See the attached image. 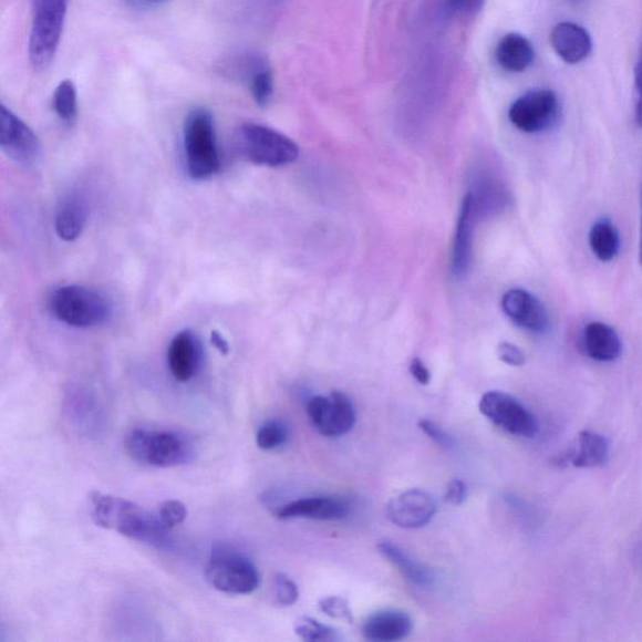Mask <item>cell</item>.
<instances>
[{"label":"cell","mask_w":642,"mask_h":642,"mask_svg":"<svg viewBox=\"0 0 642 642\" xmlns=\"http://www.w3.org/2000/svg\"><path fill=\"white\" fill-rule=\"evenodd\" d=\"M91 500L93 521L100 527L139 542L159 546L166 541L168 530L161 525L156 514L116 496L94 493Z\"/></svg>","instance_id":"1"},{"label":"cell","mask_w":642,"mask_h":642,"mask_svg":"<svg viewBox=\"0 0 642 642\" xmlns=\"http://www.w3.org/2000/svg\"><path fill=\"white\" fill-rule=\"evenodd\" d=\"M126 449L138 464L157 468H174L191 464L196 455L194 442L176 431L138 427L126 438Z\"/></svg>","instance_id":"2"},{"label":"cell","mask_w":642,"mask_h":642,"mask_svg":"<svg viewBox=\"0 0 642 642\" xmlns=\"http://www.w3.org/2000/svg\"><path fill=\"white\" fill-rule=\"evenodd\" d=\"M184 148L187 173L196 182L210 179L220 169L215 121L205 108L188 113L184 125Z\"/></svg>","instance_id":"3"},{"label":"cell","mask_w":642,"mask_h":642,"mask_svg":"<svg viewBox=\"0 0 642 642\" xmlns=\"http://www.w3.org/2000/svg\"><path fill=\"white\" fill-rule=\"evenodd\" d=\"M33 23L28 55L35 71L52 64L62 40L70 0H32Z\"/></svg>","instance_id":"4"},{"label":"cell","mask_w":642,"mask_h":642,"mask_svg":"<svg viewBox=\"0 0 642 642\" xmlns=\"http://www.w3.org/2000/svg\"><path fill=\"white\" fill-rule=\"evenodd\" d=\"M55 319L73 328H93L105 324L112 314L106 296L97 289L68 286L56 289L50 301Z\"/></svg>","instance_id":"5"},{"label":"cell","mask_w":642,"mask_h":642,"mask_svg":"<svg viewBox=\"0 0 642 642\" xmlns=\"http://www.w3.org/2000/svg\"><path fill=\"white\" fill-rule=\"evenodd\" d=\"M206 578L217 591L249 594L259 588L260 574L247 556L216 547L206 566Z\"/></svg>","instance_id":"6"},{"label":"cell","mask_w":642,"mask_h":642,"mask_svg":"<svg viewBox=\"0 0 642 642\" xmlns=\"http://www.w3.org/2000/svg\"><path fill=\"white\" fill-rule=\"evenodd\" d=\"M240 137L244 154L252 164L281 167L294 163L299 157L294 141L268 126L244 125Z\"/></svg>","instance_id":"7"},{"label":"cell","mask_w":642,"mask_h":642,"mask_svg":"<svg viewBox=\"0 0 642 642\" xmlns=\"http://www.w3.org/2000/svg\"><path fill=\"white\" fill-rule=\"evenodd\" d=\"M561 116V103L550 90H531L518 97L508 111L509 121L526 134L551 130Z\"/></svg>","instance_id":"8"},{"label":"cell","mask_w":642,"mask_h":642,"mask_svg":"<svg viewBox=\"0 0 642 642\" xmlns=\"http://www.w3.org/2000/svg\"><path fill=\"white\" fill-rule=\"evenodd\" d=\"M478 407L488 421L512 436L535 438L540 431L535 415L507 393L487 392L482 396Z\"/></svg>","instance_id":"9"},{"label":"cell","mask_w":642,"mask_h":642,"mask_svg":"<svg viewBox=\"0 0 642 642\" xmlns=\"http://www.w3.org/2000/svg\"><path fill=\"white\" fill-rule=\"evenodd\" d=\"M307 413L314 428L325 437H340L351 432L356 421L354 405L343 393L313 396Z\"/></svg>","instance_id":"10"},{"label":"cell","mask_w":642,"mask_h":642,"mask_svg":"<svg viewBox=\"0 0 642 642\" xmlns=\"http://www.w3.org/2000/svg\"><path fill=\"white\" fill-rule=\"evenodd\" d=\"M0 147L18 164L32 165L41 144L34 131L6 105L0 106Z\"/></svg>","instance_id":"11"},{"label":"cell","mask_w":642,"mask_h":642,"mask_svg":"<svg viewBox=\"0 0 642 642\" xmlns=\"http://www.w3.org/2000/svg\"><path fill=\"white\" fill-rule=\"evenodd\" d=\"M386 511L394 525L405 530H417L436 516L437 504L426 490L410 489L394 497Z\"/></svg>","instance_id":"12"},{"label":"cell","mask_w":642,"mask_h":642,"mask_svg":"<svg viewBox=\"0 0 642 642\" xmlns=\"http://www.w3.org/2000/svg\"><path fill=\"white\" fill-rule=\"evenodd\" d=\"M505 314L528 332L543 334L550 329L549 311L531 292L512 289L503 298Z\"/></svg>","instance_id":"13"},{"label":"cell","mask_w":642,"mask_h":642,"mask_svg":"<svg viewBox=\"0 0 642 642\" xmlns=\"http://www.w3.org/2000/svg\"><path fill=\"white\" fill-rule=\"evenodd\" d=\"M351 512L343 499L335 497H309L294 500L277 509L280 519L307 518L315 521H339Z\"/></svg>","instance_id":"14"},{"label":"cell","mask_w":642,"mask_h":642,"mask_svg":"<svg viewBox=\"0 0 642 642\" xmlns=\"http://www.w3.org/2000/svg\"><path fill=\"white\" fill-rule=\"evenodd\" d=\"M551 44L557 55L569 64L583 62L592 51V40L589 32L571 22H562L553 28Z\"/></svg>","instance_id":"15"},{"label":"cell","mask_w":642,"mask_h":642,"mask_svg":"<svg viewBox=\"0 0 642 642\" xmlns=\"http://www.w3.org/2000/svg\"><path fill=\"white\" fill-rule=\"evenodd\" d=\"M413 629L407 613L398 610H385L373 613L363 624L362 632L366 640L374 642H395L408 638Z\"/></svg>","instance_id":"16"},{"label":"cell","mask_w":642,"mask_h":642,"mask_svg":"<svg viewBox=\"0 0 642 642\" xmlns=\"http://www.w3.org/2000/svg\"><path fill=\"white\" fill-rule=\"evenodd\" d=\"M167 362L169 372L177 382L193 380L200 363V349L190 330H183L173 339L168 346Z\"/></svg>","instance_id":"17"},{"label":"cell","mask_w":642,"mask_h":642,"mask_svg":"<svg viewBox=\"0 0 642 642\" xmlns=\"http://www.w3.org/2000/svg\"><path fill=\"white\" fill-rule=\"evenodd\" d=\"M475 200L466 195L458 216L455 245H453V272L460 278L468 272L472 260V242L475 229Z\"/></svg>","instance_id":"18"},{"label":"cell","mask_w":642,"mask_h":642,"mask_svg":"<svg viewBox=\"0 0 642 642\" xmlns=\"http://www.w3.org/2000/svg\"><path fill=\"white\" fill-rule=\"evenodd\" d=\"M582 345L584 353L593 361L601 363L615 362L622 352L621 339L617 330L601 321H592L584 327Z\"/></svg>","instance_id":"19"},{"label":"cell","mask_w":642,"mask_h":642,"mask_svg":"<svg viewBox=\"0 0 642 642\" xmlns=\"http://www.w3.org/2000/svg\"><path fill=\"white\" fill-rule=\"evenodd\" d=\"M496 59L500 68L508 72H524L534 63V46L524 35L509 33L499 41Z\"/></svg>","instance_id":"20"},{"label":"cell","mask_w":642,"mask_h":642,"mask_svg":"<svg viewBox=\"0 0 642 642\" xmlns=\"http://www.w3.org/2000/svg\"><path fill=\"white\" fill-rule=\"evenodd\" d=\"M609 458L610 442L608 438L597 432L582 431L569 460L576 468H594L605 465Z\"/></svg>","instance_id":"21"},{"label":"cell","mask_w":642,"mask_h":642,"mask_svg":"<svg viewBox=\"0 0 642 642\" xmlns=\"http://www.w3.org/2000/svg\"><path fill=\"white\" fill-rule=\"evenodd\" d=\"M87 220V204L80 197L65 198L55 215V232L64 241L77 240L86 228Z\"/></svg>","instance_id":"22"},{"label":"cell","mask_w":642,"mask_h":642,"mask_svg":"<svg viewBox=\"0 0 642 642\" xmlns=\"http://www.w3.org/2000/svg\"><path fill=\"white\" fill-rule=\"evenodd\" d=\"M377 550L414 587L428 588L433 583V573L427 566L413 560L398 546L391 542H382L377 545Z\"/></svg>","instance_id":"23"},{"label":"cell","mask_w":642,"mask_h":642,"mask_svg":"<svg viewBox=\"0 0 642 642\" xmlns=\"http://www.w3.org/2000/svg\"><path fill=\"white\" fill-rule=\"evenodd\" d=\"M590 247L594 257L602 262H610L620 252L621 239L615 224L607 217L592 225L589 235Z\"/></svg>","instance_id":"24"},{"label":"cell","mask_w":642,"mask_h":642,"mask_svg":"<svg viewBox=\"0 0 642 642\" xmlns=\"http://www.w3.org/2000/svg\"><path fill=\"white\" fill-rule=\"evenodd\" d=\"M53 110L63 124L72 126L79 117V94L74 83L64 80L53 93Z\"/></svg>","instance_id":"25"},{"label":"cell","mask_w":642,"mask_h":642,"mask_svg":"<svg viewBox=\"0 0 642 642\" xmlns=\"http://www.w3.org/2000/svg\"><path fill=\"white\" fill-rule=\"evenodd\" d=\"M296 634L310 642H335L340 640L338 631L333 628L320 624L311 618H303L297 622Z\"/></svg>","instance_id":"26"},{"label":"cell","mask_w":642,"mask_h":642,"mask_svg":"<svg viewBox=\"0 0 642 642\" xmlns=\"http://www.w3.org/2000/svg\"><path fill=\"white\" fill-rule=\"evenodd\" d=\"M288 441V428L280 421H268L257 433V445L262 451L281 447Z\"/></svg>","instance_id":"27"},{"label":"cell","mask_w":642,"mask_h":642,"mask_svg":"<svg viewBox=\"0 0 642 642\" xmlns=\"http://www.w3.org/2000/svg\"><path fill=\"white\" fill-rule=\"evenodd\" d=\"M248 82L255 102L259 106H267L273 93V75L270 69L262 64Z\"/></svg>","instance_id":"28"},{"label":"cell","mask_w":642,"mask_h":642,"mask_svg":"<svg viewBox=\"0 0 642 642\" xmlns=\"http://www.w3.org/2000/svg\"><path fill=\"white\" fill-rule=\"evenodd\" d=\"M272 599L279 608H289L299 600V589L288 576L278 573L272 582Z\"/></svg>","instance_id":"29"},{"label":"cell","mask_w":642,"mask_h":642,"mask_svg":"<svg viewBox=\"0 0 642 642\" xmlns=\"http://www.w3.org/2000/svg\"><path fill=\"white\" fill-rule=\"evenodd\" d=\"M156 515L161 525L169 531L185 521L187 517V508L183 503H179V500L169 499L158 507Z\"/></svg>","instance_id":"30"},{"label":"cell","mask_w":642,"mask_h":642,"mask_svg":"<svg viewBox=\"0 0 642 642\" xmlns=\"http://www.w3.org/2000/svg\"><path fill=\"white\" fill-rule=\"evenodd\" d=\"M319 609L329 618L344 620L351 622V624L354 621L352 609L343 598L329 597L320 600Z\"/></svg>","instance_id":"31"},{"label":"cell","mask_w":642,"mask_h":642,"mask_svg":"<svg viewBox=\"0 0 642 642\" xmlns=\"http://www.w3.org/2000/svg\"><path fill=\"white\" fill-rule=\"evenodd\" d=\"M497 355L499 361L507 365L522 366L526 363L525 353L511 343H500L497 348Z\"/></svg>","instance_id":"32"},{"label":"cell","mask_w":642,"mask_h":642,"mask_svg":"<svg viewBox=\"0 0 642 642\" xmlns=\"http://www.w3.org/2000/svg\"><path fill=\"white\" fill-rule=\"evenodd\" d=\"M420 428L426 436H428L432 441L438 443L439 446L445 448H452L455 445V441L452 439L449 434L443 429H441L437 424L428 420H422L418 424Z\"/></svg>","instance_id":"33"},{"label":"cell","mask_w":642,"mask_h":642,"mask_svg":"<svg viewBox=\"0 0 642 642\" xmlns=\"http://www.w3.org/2000/svg\"><path fill=\"white\" fill-rule=\"evenodd\" d=\"M467 497V488L464 482L453 479L449 482L446 490L445 500L452 506H460Z\"/></svg>","instance_id":"34"},{"label":"cell","mask_w":642,"mask_h":642,"mask_svg":"<svg viewBox=\"0 0 642 642\" xmlns=\"http://www.w3.org/2000/svg\"><path fill=\"white\" fill-rule=\"evenodd\" d=\"M635 92H636L635 120L638 126L642 127V44L635 68Z\"/></svg>","instance_id":"35"},{"label":"cell","mask_w":642,"mask_h":642,"mask_svg":"<svg viewBox=\"0 0 642 642\" xmlns=\"http://www.w3.org/2000/svg\"><path fill=\"white\" fill-rule=\"evenodd\" d=\"M448 4L453 12L469 14L478 11L484 0H448Z\"/></svg>","instance_id":"36"},{"label":"cell","mask_w":642,"mask_h":642,"mask_svg":"<svg viewBox=\"0 0 642 642\" xmlns=\"http://www.w3.org/2000/svg\"><path fill=\"white\" fill-rule=\"evenodd\" d=\"M411 374L413 375L414 380L417 381L422 385H428L431 383V372L426 364H424L421 359L414 358L411 366H410Z\"/></svg>","instance_id":"37"},{"label":"cell","mask_w":642,"mask_h":642,"mask_svg":"<svg viewBox=\"0 0 642 642\" xmlns=\"http://www.w3.org/2000/svg\"><path fill=\"white\" fill-rule=\"evenodd\" d=\"M211 344L219 351L222 355H228L230 353V346L228 340H226L219 332L211 333Z\"/></svg>","instance_id":"38"},{"label":"cell","mask_w":642,"mask_h":642,"mask_svg":"<svg viewBox=\"0 0 642 642\" xmlns=\"http://www.w3.org/2000/svg\"><path fill=\"white\" fill-rule=\"evenodd\" d=\"M641 209H642V187H641ZM640 263L642 267V215H641Z\"/></svg>","instance_id":"39"},{"label":"cell","mask_w":642,"mask_h":642,"mask_svg":"<svg viewBox=\"0 0 642 642\" xmlns=\"http://www.w3.org/2000/svg\"><path fill=\"white\" fill-rule=\"evenodd\" d=\"M572 2H582V0H572Z\"/></svg>","instance_id":"40"}]
</instances>
